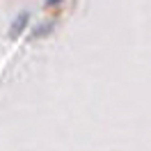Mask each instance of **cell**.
<instances>
[{
    "label": "cell",
    "mask_w": 151,
    "mask_h": 151,
    "mask_svg": "<svg viewBox=\"0 0 151 151\" xmlns=\"http://www.w3.org/2000/svg\"><path fill=\"white\" fill-rule=\"evenodd\" d=\"M30 19H32L30 12H21V14H16V19L12 21V28H9V35H7V37H9L12 41H19V39L23 37V32L30 28Z\"/></svg>",
    "instance_id": "cell-1"
},
{
    "label": "cell",
    "mask_w": 151,
    "mask_h": 151,
    "mask_svg": "<svg viewBox=\"0 0 151 151\" xmlns=\"http://www.w3.org/2000/svg\"><path fill=\"white\" fill-rule=\"evenodd\" d=\"M55 32V21H46V23H41V25H37L35 28V32H32V41H37V39H46V37H50Z\"/></svg>",
    "instance_id": "cell-2"
},
{
    "label": "cell",
    "mask_w": 151,
    "mask_h": 151,
    "mask_svg": "<svg viewBox=\"0 0 151 151\" xmlns=\"http://www.w3.org/2000/svg\"><path fill=\"white\" fill-rule=\"evenodd\" d=\"M64 2L66 0H44V7H46L48 12H62Z\"/></svg>",
    "instance_id": "cell-3"
}]
</instances>
